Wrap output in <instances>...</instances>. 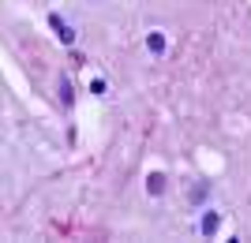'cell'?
Returning <instances> with one entry per match:
<instances>
[{
	"label": "cell",
	"instance_id": "obj_7",
	"mask_svg": "<svg viewBox=\"0 0 251 243\" xmlns=\"http://www.w3.org/2000/svg\"><path fill=\"white\" fill-rule=\"evenodd\" d=\"M105 90H109V83H105V79H94V83H90V94H105Z\"/></svg>",
	"mask_w": 251,
	"mask_h": 243
},
{
	"label": "cell",
	"instance_id": "obj_2",
	"mask_svg": "<svg viewBox=\"0 0 251 243\" xmlns=\"http://www.w3.org/2000/svg\"><path fill=\"white\" fill-rule=\"evenodd\" d=\"M218 228H221V213H218V210H206V213H202V224H199V232L210 240V236H218Z\"/></svg>",
	"mask_w": 251,
	"mask_h": 243
},
{
	"label": "cell",
	"instance_id": "obj_4",
	"mask_svg": "<svg viewBox=\"0 0 251 243\" xmlns=\"http://www.w3.org/2000/svg\"><path fill=\"white\" fill-rule=\"evenodd\" d=\"M165 172H150V176H147V195H150V199H161V195H165Z\"/></svg>",
	"mask_w": 251,
	"mask_h": 243
},
{
	"label": "cell",
	"instance_id": "obj_1",
	"mask_svg": "<svg viewBox=\"0 0 251 243\" xmlns=\"http://www.w3.org/2000/svg\"><path fill=\"white\" fill-rule=\"evenodd\" d=\"M49 26L56 30V38H60L64 45H72V42H75V26H72L68 19H64L60 11H49Z\"/></svg>",
	"mask_w": 251,
	"mask_h": 243
},
{
	"label": "cell",
	"instance_id": "obj_6",
	"mask_svg": "<svg viewBox=\"0 0 251 243\" xmlns=\"http://www.w3.org/2000/svg\"><path fill=\"white\" fill-rule=\"evenodd\" d=\"M206 195H210V183H199V187H191V191H188V199L195 202V206H199V202L206 199Z\"/></svg>",
	"mask_w": 251,
	"mask_h": 243
},
{
	"label": "cell",
	"instance_id": "obj_5",
	"mask_svg": "<svg viewBox=\"0 0 251 243\" xmlns=\"http://www.w3.org/2000/svg\"><path fill=\"white\" fill-rule=\"evenodd\" d=\"M72 75H60V105L64 109H72Z\"/></svg>",
	"mask_w": 251,
	"mask_h": 243
},
{
	"label": "cell",
	"instance_id": "obj_3",
	"mask_svg": "<svg viewBox=\"0 0 251 243\" xmlns=\"http://www.w3.org/2000/svg\"><path fill=\"white\" fill-rule=\"evenodd\" d=\"M165 49H169L165 34H161V30H150V34H147V53H150V56H165Z\"/></svg>",
	"mask_w": 251,
	"mask_h": 243
}]
</instances>
